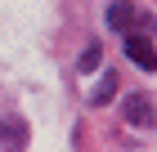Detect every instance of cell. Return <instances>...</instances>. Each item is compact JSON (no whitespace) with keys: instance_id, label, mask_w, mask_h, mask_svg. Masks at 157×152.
<instances>
[{"instance_id":"3957f363","label":"cell","mask_w":157,"mask_h":152,"mask_svg":"<svg viewBox=\"0 0 157 152\" xmlns=\"http://www.w3.org/2000/svg\"><path fill=\"white\" fill-rule=\"evenodd\" d=\"M112 94H117V76H112V72H103V81H99V90H94V98H90V103H108V98H112Z\"/></svg>"},{"instance_id":"6da1fadb","label":"cell","mask_w":157,"mask_h":152,"mask_svg":"<svg viewBox=\"0 0 157 152\" xmlns=\"http://www.w3.org/2000/svg\"><path fill=\"white\" fill-rule=\"evenodd\" d=\"M126 58H135L144 72H153L157 67V49H153L148 36H126Z\"/></svg>"},{"instance_id":"5b68a950","label":"cell","mask_w":157,"mask_h":152,"mask_svg":"<svg viewBox=\"0 0 157 152\" xmlns=\"http://www.w3.org/2000/svg\"><path fill=\"white\" fill-rule=\"evenodd\" d=\"M99 63H103V49H99V45H90V49L81 54V72H94Z\"/></svg>"},{"instance_id":"7a4b0ae2","label":"cell","mask_w":157,"mask_h":152,"mask_svg":"<svg viewBox=\"0 0 157 152\" xmlns=\"http://www.w3.org/2000/svg\"><path fill=\"white\" fill-rule=\"evenodd\" d=\"M126 117H130L135 125H148L153 112H148V98H144V94H130V98H126Z\"/></svg>"},{"instance_id":"277c9868","label":"cell","mask_w":157,"mask_h":152,"mask_svg":"<svg viewBox=\"0 0 157 152\" xmlns=\"http://www.w3.org/2000/svg\"><path fill=\"white\" fill-rule=\"evenodd\" d=\"M130 18H135V9H130V5H112V13H108V23H112V27H126Z\"/></svg>"}]
</instances>
